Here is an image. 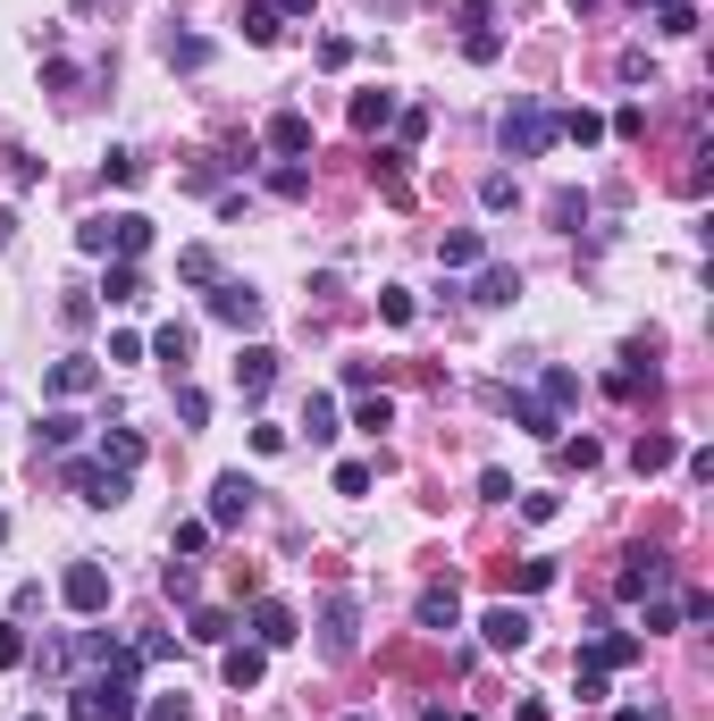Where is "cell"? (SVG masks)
Instances as JSON below:
<instances>
[{"mask_svg":"<svg viewBox=\"0 0 714 721\" xmlns=\"http://www.w3.org/2000/svg\"><path fill=\"white\" fill-rule=\"evenodd\" d=\"M496 143H505V159H538L554 143V118L538 110V101H521V110H505V126H496Z\"/></svg>","mask_w":714,"mask_h":721,"instance_id":"cell-1","label":"cell"},{"mask_svg":"<svg viewBox=\"0 0 714 721\" xmlns=\"http://www.w3.org/2000/svg\"><path fill=\"white\" fill-rule=\"evenodd\" d=\"M60 604L76 613V621L110 613V570H101V563H67V570H60Z\"/></svg>","mask_w":714,"mask_h":721,"instance_id":"cell-2","label":"cell"},{"mask_svg":"<svg viewBox=\"0 0 714 721\" xmlns=\"http://www.w3.org/2000/svg\"><path fill=\"white\" fill-rule=\"evenodd\" d=\"M67 487H76V503H93V512H118L127 503V471H110V462H67Z\"/></svg>","mask_w":714,"mask_h":721,"instance_id":"cell-3","label":"cell"},{"mask_svg":"<svg viewBox=\"0 0 714 721\" xmlns=\"http://www.w3.org/2000/svg\"><path fill=\"white\" fill-rule=\"evenodd\" d=\"M93 705H101V721H135L143 713V696H135V655H118L110 680H93Z\"/></svg>","mask_w":714,"mask_h":721,"instance_id":"cell-4","label":"cell"},{"mask_svg":"<svg viewBox=\"0 0 714 721\" xmlns=\"http://www.w3.org/2000/svg\"><path fill=\"white\" fill-rule=\"evenodd\" d=\"M253 495H260L253 478H244V471H228L219 487H211V529H244V520H253Z\"/></svg>","mask_w":714,"mask_h":721,"instance_id":"cell-5","label":"cell"},{"mask_svg":"<svg viewBox=\"0 0 714 721\" xmlns=\"http://www.w3.org/2000/svg\"><path fill=\"white\" fill-rule=\"evenodd\" d=\"M480 638L496 646V655H521V646H530V613H521V604H487V613H480Z\"/></svg>","mask_w":714,"mask_h":721,"instance_id":"cell-6","label":"cell"},{"mask_svg":"<svg viewBox=\"0 0 714 721\" xmlns=\"http://www.w3.org/2000/svg\"><path fill=\"white\" fill-rule=\"evenodd\" d=\"M211 319H228V327H260V294L244 278H219V285H211Z\"/></svg>","mask_w":714,"mask_h":721,"instance_id":"cell-7","label":"cell"},{"mask_svg":"<svg viewBox=\"0 0 714 721\" xmlns=\"http://www.w3.org/2000/svg\"><path fill=\"white\" fill-rule=\"evenodd\" d=\"M42 386H51L60 403H76V395H93V386H101V361H85V352H67V361H51V370H42Z\"/></svg>","mask_w":714,"mask_h":721,"instance_id":"cell-8","label":"cell"},{"mask_svg":"<svg viewBox=\"0 0 714 721\" xmlns=\"http://www.w3.org/2000/svg\"><path fill=\"white\" fill-rule=\"evenodd\" d=\"M664 579H673V563H664V554H630V563H622V579H614V588H622V596H630V604H639V596H655V588H664Z\"/></svg>","mask_w":714,"mask_h":721,"instance_id":"cell-9","label":"cell"},{"mask_svg":"<svg viewBox=\"0 0 714 721\" xmlns=\"http://www.w3.org/2000/svg\"><path fill=\"white\" fill-rule=\"evenodd\" d=\"M269 377H278V352H269V345H244V352H235V386H244V403L269 395Z\"/></svg>","mask_w":714,"mask_h":721,"instance_id":"cell-10","label":"cell"},{"mask_svg":"<svg viewBox=\"0 0 714 721\" xmlns=\"http://www.w3.org/2000/svg\"><path fill=\"white\" fill-rule=\"evenodd\" d=\"M110 252H118V260H143V252H152V219H143V210H110Z\"/></svg>","mask_w":714,"mask_h":721,"instance_id":"cell-11","label":"cell"},{"mask_svg":"<svg viewBox=\"0 0 714 721\" xmlns=\"http://www.w3.org/2000/svg\"><path fill=\"white\" fill-rule=\"evenodd\" d=\"M269 152L303 159V152H311V118H303V110H278V118H269Z\"/></svg>","mask_w":714,"mask_h":721,"instance_id":"cell-12","label":"cell"},{"mask_svg":"<svg viewBox=\"0 0 714 721\" xmlns=\"http://www.w3.org/2000/svg\"><path fill=\"white\" fill-rule=\"evenodd\" d=\"M253 646H260V655H269V646H294V613H286L278 596L253 604Z\"/></svg>","mask_w":714,"mask_h":721,"instance_id":"cell-13","label":"cell"},{"mask_svg":"<svg viewBox=\"0 0 714 721\" xmlns=\"http://www.w3.org/2000/svg\"><path fill=\"white\" fill-rule=\"evenodd\" d=\"M412 613H421V629H437V638H446V629H462V596H455V588H421V604H412Z\"/></svg>","mask_w":714,"mask_h":721,"instance_id":"cell-14","label":"cell"},{"mask_svg":"<svg viewBox=\"0 0 714 721\" xmlns=\"http://www.w3.org/2000/svg\"><path fill=\"white\" fill-rule=\"evenodd\" d=\"M354 621H361V613H354V596H336V604L320 613V629H328L320 646H328V655H354Z\"/></svg>","mask_w":714,"mask_h":721,"instance_id":"cell-15","label":"cell"},{"mask_svg":"<svg viewBox=\"0 0 714 721\" xmlns=\"http://www.w3.org/2000/svg\"><path fill=\"white\" fill-rule=\"evenodd\" d=\"M673 462H681V445L664 437V428H648V437H639V453H630V471H639V478H655V471H673Z\"/></svg>","mask_w":714,"mask_h":721,"instance_id":"cell-16","label":"cell"},{"mask_svg":"<svg viewBox=\"0 0 714 721\" xmlns=\"http://www.w3.org/2000/svg\"><path fill=\"white\" fill-rule=\"evenodd\" d=\"M437 260H446V269H480V260H487L480 227H455V235H437Z\"/></svg>","mask_w":714,"mask_h":721,"instance_id":"cell-17","label":"cell"},{"mask_svg":"<svg viewBox=\"0 0 714 721\" xmlns=\"http://www.w3.org/2000/svg\"><path fill=\"white\" fill-rule=\"evenodd\" d=\"M513 420H521V428H530L538 445H554V437H563V420H554V403H538V395H513Z\"/></svg>","mask_w":714,"mask_h":721,"instance_id":"cell-18","label":"cell"},{"mask_svg":"<svg viewBox=\"0 0 714 721\" xmlns=\"http://www.w3.org/2000/svg\"><path fill=\"white\" fill-rule=\"evenodd\" d=\"M101 294H110L118 311H135V302H143V269H135V260H110V278H101Z\"/></svg>","mask_w":714,"mask_h":721,"instance_id":"cell-19","label":"cell"},{"mask_svg":"<svg viewBox=\"0 0 714 721\" xmlns=\"http://www.w3.org/2000/svg\"><path fill=\"white\" fill-rule=\"evenodd\" d=\"M521 294V269H480V285H471V302H487V311H505Z\"/></svg>","mask_w":714,"mask_h":721,"instance_id":"cell-20","label":"cell"},{"mask_svg":"<svg viewBox=\"0 0 714 721\" xmlns=\"http://www.w3.org/2000/svg\"><path fill=\"white\" fill-rule=\"evenodd\" d=\"M101 462H110V471H143V437H135V428H110V437H101Z\"/></svg>","mask_w":714,"mask_h":721,"instance_id":"cell-21","label":"cell"},{"mask_svg":"<svg viewBox=\"0 0 714 721\" xmlns=\"http://www.w3.org/2000/svg\"><path fill=\"white\" fill-rule=\"evenodd\" d=\"M581 662H597V671H622V662H639V638H630V629H614V638H597Z\"/></svg>","mask_w":714,"mask_h":721,"instance_id":"cell-22","label":"cell"},{"mask_svg":"<svg viewBox=\"0 0 714 721\" xmlns=\"http://www.w3.org/2000/svg\"><path fill=\"white\" fill-rule=\"evenodd\" d=\"M278 9H269V0H244V42H253V51H269V42H278Z\"/></svg>","mask_w":714,"mask_h":721,"instance_id":"cell-23","label":"cell"},{"mask_svg":"<svg viewBox=\"0 0 714 721\" xmlns=\"http://www.w3.org/2000/svg\"><path fill=\"white\" fill-rule=\"evenodd\" d=\"M177 278H186V285H219V252H211V244H186V252H177Z\"/></svg>","mask_w":714,"mask_h":721,"instance_id":"cell-24","label":"cell"},{"mask_svg":"<svg viewBox=\"0 0 714 721\" xmlns=\"http://www.w3.org/2000/svg\"><path fill=\"white\" fill-rule=\"evenodd\" d=\"M219 671H228V688H235V696L260 688V646H228V662H219Z\"/></svg>","mask_w":714,"mask_h":721,"instance_id":"cell-25","label":"cell"},{"mask_svg":"<svg viewBox=\"0 0 714 721\" xmlns=\"http://www.w3.org/2000/svg\"><path fill=\"white\" fill-rule=\"evenodd\" d=\"M387 118H395V93H379V85H370V93H354V126H361V134H379Z\"/></svg>","mask_w":714,"mask_h":721,"instance_id":"cell-26","label":"cell"},{"mask_svg":"<svg viewBox=\"0 0 714 721\" xmlns=\"http://www.w3.org/2000/svg\"><path fill=\"white\" fill-rule=\"evenodd\" d=\"M76 437H85V420H76V411H51V420L34 428V445H51V453H67Z\"/></svg>","mask_w":714,"mask_h":721,"instance_id":"cell-27","label":"cell"},{"mask_svg":"<svg viewBox=\"0 0 714 721\" xmlns=\"http://www.w3.org/2000/svg\"><path fill=\"white\" fill-rule=\"evenodd\" d=\"M554 134H572V143H605V118H597V110H563V118H554Z\"/></svg>","mask_w":714,"mask_h":721,"instance_id":"cell-28","label":"cell"},{"mask_svg":"<svg viewBox=\"0 0 714 721\" xmlns=\"http://www.w3.org/2000/svg\"><path fill=\"white\" fill-rule=\"evenodd\" d=\"M194 646H235V621L219 613V604H202V613H194Z\"/></svg>","mask_w":714,"mask_h":721,"instance_id":"cell-29","label":"cell"},{"mask_svg":"<svg viewBox=\"0 0 714 721\" xmlns=\"http://www.w3.org/2000/svg\"><path fill=\"white\" fill-rule=\"evenodd\" d=\"M303 428H311V445H336V437H345V428H336V403H328V395H311V403H303Z\"/></svg>","mask_w":714,"mask_h":721,"instance_id":"cell-30","label":"cell"},{"mask_svg":"<svg viewBox=\"0 0 714 721\" xmlns=\"http://www.w3.org/2000/svg\"><path fill=\"white\" fill-rule=\"evenodd\" d=\"M152 352H161L168 370H186V352H194V327H177V319H168L161 336H152Z\"/></svg>","mask_w":714,"mask_h":721,"instance_id":"cell-31","label":"cell"},{"mask_svg":"<svg viewBox=\"0 0 714 721\" xmlns=\"http://www.w3.org/2000/svg\"><path fill=\"white\" fill-rule=\"evenodd\" d=\"M462 26H471V34H462V60H496V51H505V42H496V26H487V17H462Z\"/></svg>","mask_w":714,"mask_h":721,"instance_id":"cell-32","label":"cell"},{"mask_svg":"<svg viewBox=\"0 0 714 721\" xmlns=\"http://www.w3.org/2000/svg\"><path fill=\"white\" fill-rule=\"evenodd\" d=\"M269 193L303 202V193H311V168H303V159H278V168H269Z\"/></svg>","mask_w":714,"mask_h":721,"instance_id":"cell-33","label":"cell"},{"mask_svg":"<svg viewBox=\"0 0 714 721\" xmlns=\"http://www.w3.org/2000/svg\"><path fill=\"white\" fill-rule=\"evenodd\" d=\"M655 34H673V42L698 34V9H689V0H664V9H655Z\"/></svg>","mask_w":714,"mask_h":721,"instance_id":"cell-34","label":"cell"},{"mask_svg":"<svg viewBox=\"0 0 714 721\" xmlns=\"http://www.w3.org/2000/svg\"><path fill=\"white\" fill-rule=\"evenodd\" d=\"M202 60H211L202 34H168V67H202Z\"/></svg>","mask_w":714,"mask_h":721,"instance_id":"cell-35","label":"cell"},{"mask_svg":"<svg viewBox=\"0 0 714 721\" xmlns=\"http://www.w3.org/2000/svg\"><path fill=\"white\" fill-rule=\"evenodd\" d=\"M605 134H622V143H639V134H648V110H639V101H622L614 118H605Z\"/></svg>","mask_w":714,"mask_h":721,"instance_id":"cell-36","label":"cell"},{"mask_svg":"<svg viewBox=\"0 0 714 721\" xmlns=\"http://www.w3.org/2000/svg\"><path fill=\"white\" fill-rule=\"evenodd\" d=\"M395 159H404V152H379V159H370V177L387 185V202H404V193H412V185H404V168H395Z\"/></svg>","mask_w":714,"mask_h":721,"instance_id":"cell-37","label":"cell"},{"mask_svg":"<svg viewBox=\"0 0 714 721\" xmlns=\"http://www.w3.org/2000/svg\"><path fill=\"white\" fill-rule=\"evenodd\" d=\"M101 177H110V185H135V177H143V159H135V152H101Z\"/></svg>","mask_w":714,"mask_h":721,"instance_id":"cell-38","label":"cell"},{"mask_svg":"<svg viewBox=\"0 0 714 721\" xmlns=\"http://www.w3.org/2000/svg\"><path fill=\"white\" fill-rule=\"evenodd\" d=\"M387 420H395V403H387V395H361V411H354V428H370V437H379V428H387Z\"/></svg>","mask_w":714,"mask_h":721,"instance_id":"cell-39","label":"cell"},{"mask_svg":"<svg viewBox=\"0 0 714 721\" xmlns=\"http://www.w3.org/2000/svg\"><path fill=\"white\" fill-rule=\"evenodd\" d=\"M211 537H219V529H211V520H177V554H202Z\"/></svg>","mask_w":714,"mask_h":721,"instance_id":"cell-40","label":"cell"},{"mask_svg":"<svg viewBox=\"0 0 714 721\" xmlns=\"http://www.w3.org/2000/svg\"><path fill=\"white\" fill-rule=\"evenodd\" d=\"M143 721H194V705H186V696H152V705H143Z\"/></svg>","mask_w":714,"mask_h":721,"instance_id":"cell-41","label":"cell"},{"mask_svg":"<svg viewBox=\"0 0 714 721\" xmlns=\"http://www.w3.org/2000/svg\"><path fill=\"white\" fill-rule=\"evenodd\" d=\"M622 85H655V60H648V51H622Z\"/></svg>","mask_w":714,"mask_h":721,"instance_id":"cell-42","label":"cell"},{"mask_svg":"<svg viewBox=\"0 0 714 721\" xmlns=\"http://www.w3.org/2000/svg\"><path fill=\"white\" fill-rule=\"evenodd\" d=\"M379 319H395V327H404V319H412V294H404V285H387V294H379Z\"/></svg>","mask_w":714,"mask_h":721,"instance_id":"cell-43","label":"cell"},{"mask_svg":"<svg viewBox=\"0 0 714 721\" xmlns=\"http://www.w3.org/2000/svg\"><path fill=\"white\" fill-rule=\"evenodd\" d=\"M336 495H370V462H345L336 471Z\"/></svg>","mask_w":714,"mask_h":721,"instance_id":"cell-44","label":"cell"},{"mask_svg":"<svg viewBox=\"0 0 714 721\" xmlns=\"http://www.w3.org/2000/svg\"><path fill=\"white\" fill-rule=\"evenodd\" d=\"M17 662H26V638H17V629L0 621V671H17Z\"/></svg>","mask_w":714,"mask_h":721,"instance_id":"cell-45","label":"cell"},{"mask_svg":"<svg viewBox=\"0 0 714 721\" xmlns=\"http://www.w3.org/2000/svg\"><path fill=\"white\" fill-rule=\"evenodd\" d=\"M67 721H101V705H93V688H76V705H67Z\"/></svg>","mask_w":714,"mask_h":721,"instance_id":"cell-46","label":"cell"},{"mask_svg":"<svg viewBox=\"0 0 714 721\" xmlns=\"http://www.w3.org/2000/svg\"><path fill=\"white\" fill-rule=\"evenodd\" d=\"M269 9H278V17H311V0H269Z\"/></svg>","mask_w":714,"mask_h":721,"instance_id":"cell-47","label":"cell"},{"mask_svg":"<svg viewBox=\"0 0 714 721\" xmlns=\"http://www.w3.org/2000/svg\"><path fill=\"white\" fill-rule=\"evenodd\" d=\"M17 244V210H0V252Z\"/></svg>","mask_w":714,"mask_h":721,"instance_id":"cell-48","label":"cell"},{"mask_svg":"<svg viewBox=\"0 0 714 721\" xmlns=\"http://www.w3.org/2000/svg\"><path fill=\"white\" fill-rule=\"evenodd\" d=\"M429 721H471V713H446V705H429Z\"/></svg>","mask_w":714,"mask_h":721,"instance_id":"cell-49","label":"cell"},{"mask_svg":"<svg viewBox=\"0 0 714 721\" xmlns=\"http://www.w3.org/2000/svg\"><path fill=\"white\" fill-rule=\"evenodd\" d=\"M614 721H648V713H639V705H622V713H614Z\"/></svg>","mask_w":714,"mask_h":721,"instance_id":"cell-50","label":"cell"},{"mask_svg":"<svg viewBox=\"0 0 714 721\" xmlns=\"http://www.w3.org/2000/svg\"><path fill=\"white\" fill-rule=\"evenodd\" d=\"M639 9H664V0H639Z\"/></svg>","mask_w":714,"mask_h":721,"instance_id":"cell-51","label":"cell"}]
</instances>
